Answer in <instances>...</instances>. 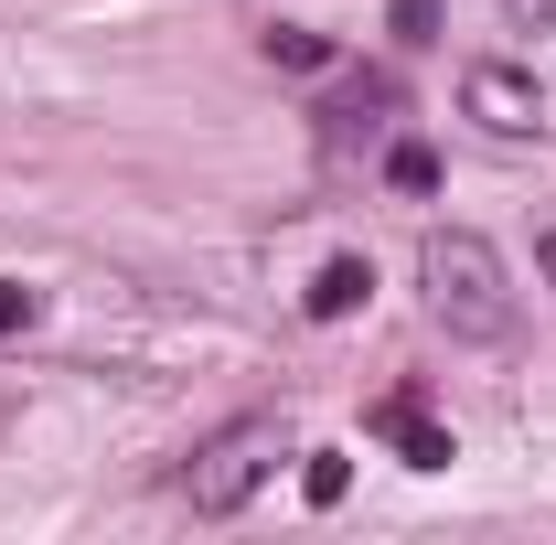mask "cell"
Masks as SVG:
<instances>
[{
    "label": "cell",
    "mask_w": 556,
    "mask_h": 545,
    "mask_svg": "<svg viewBox=\"0 0 556 545\" xmlns=\"http://www.w3.org/2000/svg\"><path fill=\"white\" fill-rule=\"evenodd\" d=\"M460 107H471L492 139H535L546 129V86L525 65H460Z\"/></svg>",
    "instance_id": "3"
},
{
    "label": "cell",
    "mask_w": 556,
    "mask_h": 545,
    "mask_svg": "<svg viewBox=\"0 0 556 545\" xmlns=\"http://www.w3.org/2000/svg\"><path fill=\"white\" fill-rule=\"evenodd\" d=\"M386 182H396V193H439V150H428V139H396V150H386Z\"/></svg>",
    "instance_id": "6"
},
{
    "label": "cell",
    "mask_w": 556,
    "mask_h": 545,
    "mask_svg": "<svg viewBox=\"0 0 556 545\" xmlns=\"http://www.w3.org/2000/svg\"><path fill=\"white\" fill-rule=\"evenodd\" d=\"M43 321V289H22V278H0V332H33Z\"/></svg>",
    "instance_id": "9"
},
{
    "label": "cell",
    "mask_w": 556,
    "mask_h": 545,
    "mask_svg": "<svg viewBox=\"0 0 556 545\" xmlns=\"http://www.w3.org/2000/svg\"><path fill=\"white\" fill-rule=\"evenodd\" d=\"M364 289H375V268H364V257H332V268L311 278V321H353Z\"/></svg>",
    "instance_id": "5"
},
{
    "label": "cell",
    "mask_w": 556,
    "mask_h": 545,
    "mask_svg": "<svg viewBox=\"0 0 556 545\" xmlns=\"http://www.w3.org/2000/svg\"><path fill=\"white\" fill-rule=\"evenodd\" d=\"M417 289H428V321H439L450 342H514V321H525L503 246L471 236V225H428V246H417Z\"/></svg>",
    "instance_id": "1"
},
{
    "label": "cell",
    "mask_w": 556,
    "mask_h": 545,
    "mask_svg": "<svg viewBox=\"0 0 556 545\" xmlns=\"http://www.w3.org/2000/svg\"><path fill=\"white\" fill-rule=\"evenodd\" d=\"M375 439H396V449H407V471H450V460H460V449H450V428L417 407V396H386V407H375Z\"/></svg>",
    "instance_id": "4"
},
{
    "label": "cell",
    "mask_w": 556,
    "mask_h": 545,
    "mask_svg": "<svg viewBox=\"0 0 556 545\" xmlns=\"http://www.w3.org/2000/svg\"><path fill=\"white\" fill-rule=\"evenodd\" d=\"M300 492H311V503L332 514V503L353 492V460H343V449H311V471H300Z\"/></svg>",
    "instance_id": "8"
},
{
    "label": "cell",
    "mask_w": 556,
    "mask_h": 545,
    "mask_svg": "<svg viewBox=\"0 0 556 545\" xmlns=\"http://www.w3.org/2000/svg\"><path fill=\"white\" fill-rule=\"evenodd\" d=\"M396 43H439V0H396Z\"/></svg>",
    "instance_id": "10"
},
{
    "label": "cell",
    "mask_w": 556,
    "mask_h": 545,
    "mask_svg": "<svg viewBox=\"0 0 556 545\" xmlns=\"http://www.w3.org/2000/svg\"><path fill=\"white\" fill-rule=\"evenodd\" d=\"M289 460V439H278V417H236V428H214L204 449H193V471H182V503L193 514H247L268 471Z\"/></svg>",
    "instance_id": "2"
},
{
    "label": "cell",
    "mask_w": 556,
    "mask_h": 545,
    "mask_svg": "<svg viewBox=\"0 0 556 545\" xmlns=\"http://www.w3.org/2000/svg\"><path fill=\"white\" fill-rule=\"evenodd\" d=\"M268 65H289V75H321V65H332V43H321V33H300V22H278V33H268Z\"/></svg>",
    "instance_id": "7"
},
{
    "label": "cell",
    "mask_w": 556,
    "mask_h": 545,
    "mask_svg": "<svg viewBox=\"0 0 556 545\" xmlns=\"http://www.w3.org/2000/svg\"><path fill=\"white\" fill-rule=\"evenodd\" d=\"M535 257H546V278H556V236H546V246H535Z\"/></svg>",
    "instance_id": "12"
},
{
    "label": "cell",
    "mask_w": 556,
    "mask_h": 545,
    "mask_svg": "<svg viewBox=\"0 0 556 545\" xmlns=\"http://www.w3.org/2000/svg\"><path fill=\"white\" fill-rule=\"evenodd\" d=\"M492 11H503L514 33H546V22H556V0H492Z\"/></svg>",
    "instance_id": "11"
}]
</instances>
